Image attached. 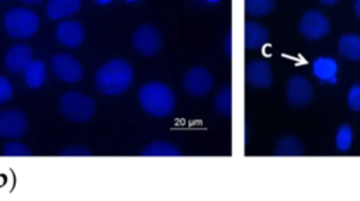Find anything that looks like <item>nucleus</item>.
Here are the masks:
<instances>
[{"label": "nucleus", "mask_w": 360, "mask_h": 201, "mask_svg": "<svg viewBox=\"0 0 360 201\" xmlns=\"http://www.w3.org/2000/svg\"><path fill=\"white\" fill-rule=\"evenodd\" d=\"M134 82L132 66L124 59H111L101 65L94 76L98 93L105 96H120L125 93Z\"/></svg>", "instance_id": "obj_1"}, {"label": "nucleus", "mask_w": 360, "mask_h": 201, "mask_svg": "<svg viewBox=\"0 0 360 201\" xmlns=\"http://www.w3.org/2000/svg\"><path fill=\"white\" fill-rule=\"evenodd\" d=\"M132 48L143 56H156L163 48V35L152 24H141L131 37Z\"/></svg>", "instance_id": "obj_5"}, {"label": "nucleus", "mask_w": 360, "mask_h": 201, "mask_svg": "<svg viewBox=\"0 0 360 201\" xmlns=\"http://www.w3.org/2000/svg\"><path fill=\"white\" fill-rule=\"evenodd\" d=\"M24 3H27V4H39L41 1H44V0H22Z\"/></svg>", "instance_id": "obj_31"}, {"label": "nucleus", "mask_w": 360, "mask_h": 201, "mask_svg": "<svg viewBox=\"0 0 360 201\" xmlns=\"http://www.w3.org/2000/svg\"><path fill=\"white\" fill-rule=\"evenodd\" d=\"M13 97V86L10 80L4 76H0V104L7 103Z\"/></svg>", "instance_id": "obj_26"}, {"label": "nucleus", "mask_w": 360, "mask_h": 201, "mask_svg": "<svg viewBox=\"0 0 360 201\" xmlns=\"http://www.w3.org/2000/svg\"><path fill=\"white\" fill-rule=\"evenodd\" d=\"M269 41V30L256 21L245 22V46L259 49Z\"/></svg>", "instance_id": "obj_14"}, {"label": "nucleus", "mask_w": 360, "mask_h": 201, "mask_svg": "<svg viewBox=\"0 0 360 201\" xmlns=\"http://www.w3.org/2000/svg\"><path fill=\"white\" fill-rule=\"evenodd\" d=\"M339 53L349 60H360V35L343 34L338 41Z\"/></svg>", "instance_id": "obj_19"}, {"label": "nucleus", "mask_w": 360, "mask_h": 201, "mask_svg": "<svg viewBox=\"0 0 360 201\" xmlns=\"http://www.w3.org/2000/svg\"><path fill=\"white\" fill-rule=\"evenodd\" d=\"M127 1H129V3H131V1H135V0H127Z\"/></svg>", "instance_id": "obj_34"}, {"label": "nucleus", "mask_w": 360, "mask_h": 201, "mask_svg": "<svg viewBox=\"0 0 360 201\" xmlns=\"http://www.w3.org/2000/svg\"><path fill=\"white\" fill-rule=\"evenodd\" d=\"M224 52L228 58L232 56V30L228 31L226 37H225V41H224Z\"/></svg>", "instance_id": "obj_28"}, {"label": "nucleus", "mask_w": 360, "mask_h": 201, "mask_svg": "<svg viewBox=\"0 0 360 201\" xmlns=\"http://www.w3.org/2000/svg\"><path fill=\"white\" fill-rule=\"evenodd\" d=\"M312 73L321 82L335 84L336 73H338V62L328 56H319L312 63Z\"/></svg>", "instance_id": "obj_16"}, {"label": "nucleus", "mask_w": 360, "mask_h": 201, "mask_svg": "<svg viewBox=\"0 0 360 201\" xmlns=\"http://www.w3.org/2000/svg\"><path fill=\"white\" fill-rule=\"evenodd\" d=\"M322 4H325V6H333V4H336L339 0H319Z\"/></svg>", "instance_id": "obj_30"}, {"label": "nucleus", "mask_w": 360, "mask_h": 201, "mask_svg": "<svg viewBox=\"0 0 360 201\" xmlns=\"http://www.w3.org/2000/svg\"><path fill=\"white\" fill-rule=\"evenodd\" d=\"M46 67L41 59H32V62L24 70V82L30 89H39L45 84Z\"/></svg>", "instance_id": "obj_18"}, {"label": "nucleus", "mask_w": 360, "mask_h": 201, "mask_svg": "<svg viewBox=\"0 0 360 201\" xmlns=\"http://www.w3.org/2000/svg\"><path fill=\"white\" fill-rule=\"evenodd\" d=\"M298 31L304 38L318 41L329 34L330 22L321 11L307 10L298 21Z\"/></svg>", "instance_id": "obj_7"}, {"label": "nucleus", "mask_w": 360, "mask_h": 201, "mask_svg": "<svg viewBox=\"0 0 360 201\" xmlns=\"http://www.w3.org/2000/svg\"><path fill=\"white\" fill-rule=\"evenodd\" d=\"M3 155L4 156H17V157H22V156H31V150L27 145L21 143V142H17V141H13V142H7L4 146H3Z\"/></svg>", "instance_id": "obj_24"}, {"label": "nucleus", "mask_w": 360, "mask_h": 201, "mask_svg": "<svg viewBox=\"0 0 360 201\" xmlns=\"http://www.w3.org/2000/svg\"><path fill=\"white\" fill-rule=\"evenodd\" d=\"M353 8H354V13H356V15L360 18V0H354Z\"/></svg>", "instance_id": "obj_29"}, {"label": "nucleus", "mask_w": 360, "mask_h": 201, "mask_svg": "<svg viewBox=\"0 0 360 201\" xmlns=\"http://www.w3.org/2000/svg\"><path fill=\"white\" fill-rule=\"evenodd\" d=\"M51 69L53 74L65 83H76L83 76V69L79 60L63 52L52 56Z\"/></svg>", "instance_id": "obj_10"}, {"label": "nucleus", "mask_w": 360, "mask_h": 201, "mask_svg": "<svg viewBox=\"0 0 360 201\" xmlns=\"http://www.w3.org/2000/svg\"><path fill=\"white\" fill-rule=\"evenodd\" d=\"M276 1L277 0H245V10L249 15H267L274 10Z\"/></svg>", "instance_id": "obj_22"}, {"label": "nucleus", "mask_w": 360, "mask_h": 201, "mask_svg": "<svg viewBox=\"0 0 360 201\" xmlns=\"http://www.w3.org/2000/svg\"><path fill=\"white\" fill-rule=\"evenodd\" d=\"M245 79L252 89H269L273 84L271 66L264 59H256L246 65Z\"/></svg>", "instance_id": "obj_11"}, {"label": "nucleus", "mask_w": 360, "mask_h": 201, "mask_svg": "<svg viewBox=\"0 0 360 201\" xmlns=\"http://www.w3.org/2000/svg\"><path fill=\"white\" fill-rule=\"evenodd\" d=\"M183 89L193 97L207 96L214 84V77L211 72L202 66L191 67L183 76Z\"/></svg>", "instance_id": "obj_8"}, {"label": "nucleus", "mask_w": 360, "mask_h": 201, "mask_svg": "<svg viewBox=\"0 0 360 201\" xmlns=\"http://www.w3.org/2000/svg\"><path fill=\"white\" fill-rule=\"evenodd\" d=\"M60 156H91V150L86 146H68L59 152Z\"/></svg>", "instance_id": "obj_27"}, {"label": "nucleus", "mask_w": 360, "mask_h": 201, "mask_svg": "<svg viewBox=\"0 0 360 201\" xmlns=\"http://www.w3.org/2000/svg\"><path fill=\"white\" fill-rule=\"evenodd\" d=\"M353 142V129L349 124H340L336 136H335V145L340 152H347Z\"/></svg>", "instance_id": "obj_23"}, {"label": "nucleus", "mask_w": 360, "mask_h": 201, "mask_svg": "<svg viewBox=\"0 0 360 201\" xmlns=\"http://www.w3.org/2000/svg\"><path fill=\"white\" fill-rule=\"evenodd\" d=\"M56 41L68 48H77L84 41V28L77 21H62L56 27Z\"/></svg>", "instance_id": "obj_12"}, {"label": "nucleus", "mask_w": 360, "mask_h": 201, "mask_svg": "<svg viewBox=\"0 0 360 201\" xmlns=\"http://www.w3.org/2000/svg\"><path fill=\"white\" fill-rule=\"evenodd\" d=\"M59 111L68 121L87 122L94 115L96 103L79 91H68L59 97Z\"/></svg>", "instance_id": "obj_4"}, {"label": "nucleus", "mask_w": 360, "mask_h": 201, "mask_svg": "<svg viewBox=\"0 0 360 201\" xmlns=\"http://www.w3.org/2000/svg\"><path fill=\"white\" fill-rule=\"evenodd\" d=\"M314 98L312 84L300 74H292L287 80L285 86V101L295 108L307 107Z\"/></svg>", "instance_id": "obj_9"}, {"label": "nucleus", "mask_w": 360, "mask_h": 201, "mask_svg": "<svg viewBox=\"0 0 360 201\" xmlns=\"http://www.w3.org/2000/svg\"><path fill=\"white\" fill-rule=\"evenodd\" d=\"M82 0H48L46 15L51 20H60L79 11Z\"/></svg>", "instance_id": "obj_15"}, {"label": "nucleus", "mask_w": 360, "mask_h": 201, "mask_svg": "<svg viewBox=\"0 0 360 201\" xmlns=\"http://www.w3.org/2000/svg\"><path fill=\"white\" fill-rule=\"evenodd\" d=\"M4 28L8 37L15 39H28L39 28V17L22 7H14L4 15Z\"/></svg>", "instance_id": "obj_3"}, {"label": "nucleus", "mask_w": 360, "mask_h": 201, "mask_svg": "<svg viewBox=\"0 0 360 201\" xmlns=\"http://www.w3.org/2000/svg\"><path fill=\"white\" fill-rule=\"evenodd\" d=\"M138 100L142 110L156 118L170 115L176 104V97L172 89L160 82L143 84L138 91Z\"/></svg>", "instance_id": "obj_2"}, {"label": "nucleus", "mask_w": 360, "mask_h": 201, "mask_svg": "<svg viewBox=\"0 0 360 201\" xmlns=\"http://www.w3.org/2000/svg\"><path fill=\"white\" fill-rule=\"evenodd\" d=\"M96 3H97L98 6H105V4L111 3V0H96Z\"/></svg>", "instance_id": "obj_32"}, {"label": "nucleus", "mask_w": 360, "mask_h": 201, "mask_svg": "<svg viewBox=\"0 0 360 201\" xmlns=\"http://www.w3.org/2000/svg\"><path fill=\"white\" fill-rule=\"evenodd\" d=\"M347 105L353 111H360V84L356 83L347 93Z\"/></svg>", "instance_id": "obj_25"}, {"label": "nucleus", "mask_w": 360, "mask_h": 201, "mask_svg": "<svg viewBox=\"0 0 360 201\" xmlns=\"http://www.w3.org/2000/svg\"><path fill=\"white\" fill-rule=\"evenodd\" d=\"M208 1H212V3H215V1H218V0H208Z\"/></svg>", "instance_id": "obj_33"}, {"label": "nucleus", "mask_w": 360, "mask_h": 201, "mask_svg": "<svg viewBox=\"0 0 360 201\" xmlns=\"http://www.w3.org/2000/svg\"><path fill=\"white\" fill-rule=\"evenodd\" d=\"M214 108L218 114L224 117L232 115V87H222L214 97Z\"/></svg>", "instance_id": "obj_21"}, {"label": "nucleus", "mask_w": 360, "mask_h": 201, "mask_svg": "<svg viewBox=\"0 0 360 201\" xmlns=\"http://www.w3.org/2000/svg\"><path fill=\"white\" fill-rule=\"evenodd\" d=\"M32 59L34 58H32L31 48L22 44H17L8 48V51L6 52L4 65L7 70H10L11 73L20 74V73H24V70L32 62Z\"/></svg>", "instance_id": "obj_13"}, {"label": "nucleus", "mask_w": 360, "mask_h": 201, "mask_svg": "<svg viewBox=\"0 0 360 201\" xmlns=\"http://www.w3.org/2000/svg\"><path fill=\"white\" fill-rule=\"evenodd\" d=\"M28 118L18 108H4L0 111V138L17 139L27 134Z\"/></svg>", "instance_id": "obj_6"}, {"label": "nucleus", "mask_w": 360, "mask_h": 201, "mask_svg": "<svg viewBox=\"0 0 360 201\" xmlns=\"http://www.w3.org/2000/svg\"><path fill=\"white\" fill-rule=\"evenodd\" d=\"M271 155L273 156H302L304 145L297 136L284 135L276 142Z\"/></svg>", "instance_id": "obj_17"}, {"label": "nucleus", "mask_w": 360, "mask_h": 201, "mask_svg": "<svg viewBox=\"0 0 360 201\" xmlns=\"http://www.w3.org/2000/svg\"><path fill=\"white\" fill-rule=\"evenodd\" d=\"M141 156H181L179 148L167 141H155L141 150Z\"/></svg>", "instance_id": "obj_20"}]
</instances>
